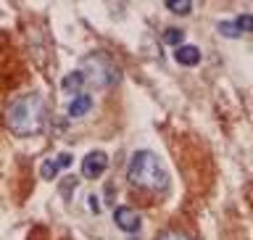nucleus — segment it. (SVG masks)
Instances as JSON below:
<instances>
[{
    "mask_svg": "<svg viewBox=\"0 0 253 240\" xmlns=\"http://www.w3.org/2000/svg\"><path fill=\"white\" fill-rule=\"evenodd\" d=\"M5 124L8 130L19 138L40 135L45 127V98L37 93L21 95L5 108Z\"/></svg>",
    "mask_w": 253,
    "mask_h": 240,
    "instance_id": "f257e3e1",
    "label": "nucleus"
},
{
    "mask_svg": "<svg viewBox=\"0 0 253 240\" xmlns=\"http://www.w3.org/2000/svg\"><path fill=\"white\" fill-rule=\"evenodd\" d=\"M237 27H240V32H251L253 35V16H248V13L237 16Z\"/></svg>",
    "mask_w": 253,
    "mask_h": 240,
    "instance_id": "f8f14e48",
    "label": "nucleus"
},
{
    "mask_svg": "<svg viewBox=\"0 0 253 240\" xmlns=\"http://www.w3.org/2000/svg\"><path fill=\"white\" fill-rule=\"evenodd\" d=\"M63 90H69V93H82V87H84V77H82V71H71V74L63 77V82H61Z\"/></svg>",
    "mask_w": 253,
    "mask_h": 240,
    "instance_id": "6e6552de",
    "label": "nucleus"
},
{
    "mask_svg": "<svg viewBox=\"0 0 253 240\" xmlns=\"http://www.w3.org/2000/svg\"><path fill=\"white\" fill-rule=\"evenodd\" d=\"M55 169H66V166H71V156L69 153H61V156H55Z\"/></svg>",
    "mask_w": 253,
    "mask_h": 240,
    "instance_id": "4468645a",
    "label": "nucleus"
},
{
    "mask_svg": "<svg viewBox=\"0 0 253 240\" xmlns=\"http://www.w3.org/2000/svg\"><path fill=\"white\" fill-rule=\"evenodd\" d=\"M106 166H108V156L103 153V150H92V153H87L84 161H82V174L87 180H98L100 174L106 172Z\"/></svg>",
    "mask_w": 253,
    "mask_h": 240,
    "instance_id": "20e7f679",
    "label": "nucleus"
},
{
    "mask_svg": "<svg viewBox=\"0 0 253 240\" xmlns=\"http://www.w3.org/2000/svg\"><path fill=\"white\" fill-rule=\"evenodd\" d=\"M182 37H185V35H182V29H166L164 32V43L166 45H182Z\"/></svg>",
    "mask_w": 253,
    "mask_h": 240,
    "instance_id": "9b49d317",
    "label": "nucleus"
},
{
    "mask_svg": "<svg viewBox=\"0 0 253 240\" xmlns=\"http://www.w3.org/2000/svg\"><path fill=\"white\" fill-rule=\"evenodd\" d=\"M164 240H185V238H179V235H169V238H164Z\"/></svg>",
    "mask_w": 253,
    "mask_h": 240,
    "instance_id": "2eb2a0df",
    "label": "nucleus"
},
{
    "mask_svg": "<svg viewBox=\"0 0 253 240\" xmlns=\"http://www.w3.org/2000/svg\"><path fill=\"white\" fill-rule=\"evenodd\" d=\"M126 180L134 188L150 190V193H166L169 190V172L164 169L161 158L150 150H137L126 169Z\"/></svg>",
    "mask_w": 253,
    "mask_h": 240,
    "instance_id": "f03ea898",
    "label": "nucleus"
},
{
    "mask_svg": "<svg viewBox=\"0 0 253 240\" xmlns=\"http://www.w3.org/2000/svg\"><path fill=\"white\" fill-rule=\"evenodd\" d=\"M166 8L174 13H179V16H185V13L193 11V3H190V0H166Z\"/></svg>",
    "mask_w": 253,
    "mask_h": 240,
    "instance_id": "1a4fd4ad",
    "label": "nucleus"
},
{
    "mask_svg": "<svg viewBox=\"0 0 253 240\" xmlns=\"http://www.w3.org/2000/svg\"><path fill=\"white\" fill-rule=\"evenodd\" d=\"M174 58H177V63H182V66H198V63H201V50H198L195 45H179L177 50H174Z\"/></svg>",
    "mask_w": 253,
    "mask_h": 240,
    "instance_id": "423d86ee",
    "label": "nucleus"
},
{
    "mask_svg": "<svg viewBox=\"0 0 253 240\" xmlns=\"http://www.w3.org/2000/svg\"><path fill=\"white\" fill-rule=\"evenodd\" d=\"M90 108H92V98L84 95V93H79V95H74V100H71V106H69V116L71 119H82Z\"/></svg>",
    "mask_w": 253,
    "mask_h": 240,
    "instance_id": "0eeeda50",
    "label": "nucleus"
},
{
    "mask_svg": "<svg viewBox=\"0 0 253 240\" xmlns=\"http://www.w3.org/2000/svg\"><path fill=\"white\" fill-rule=\"evenodd\" d=\"M114 222L119 230H124V233H137L140 230V214L129 209V206H119L114 211Z\"/></svg>",
    "mask_w": 253,
    "mask_h": 240,
    "instance_id": "39448f33",
    "label": "nucleus"
},
{
    "mask_svg": "<svg viewBox=\"0 0 253 240\" xmlns=\"http://www.w3.org/2000/svg\"><path fill=\"white\" fill-rule=\"evenodd\" d=\"M82 77L92 87H111L119 82V69L111 58H106L100 53H92L82 61Z\"/></svg>",
    "mask_w": 253,
    "mask_h": 240,
    "instance_id": "7ed1b4c3",
    "label": "nucleus"
},
{
    "mask_svg": "<svg viewBox=\"0 0 253 240\" xmlns=\"http://www.w3.org/2000/svg\"><path fill=\"white\" fill-rule=\"evenodd\" d=\"M219 32L224 37H240L243 35L240 27H237V21H219Z\"/></svg>",
    "mask_w": 253,
    "mask_h": 240,
    "instance_id": "9d476101",
    "label": "nucleus"
},
{
    "mask_svg": "<svg viewBox=\"0 0 253 240\" xmlns=\"http://www.w3.org/2000/svg\"><path fill=\"white\" fill-rule=\"evenodd\" d=\"M40 172H42V180H53V177H55V172H58V169H55V164H53V161H45V164H42V169H40Z\"/></svg>",
    "mask_w": 253,
    "mask_h": 240,
    "instance_id": "ddd939ff",
    "label": "nucleus"
}]
</instances>
